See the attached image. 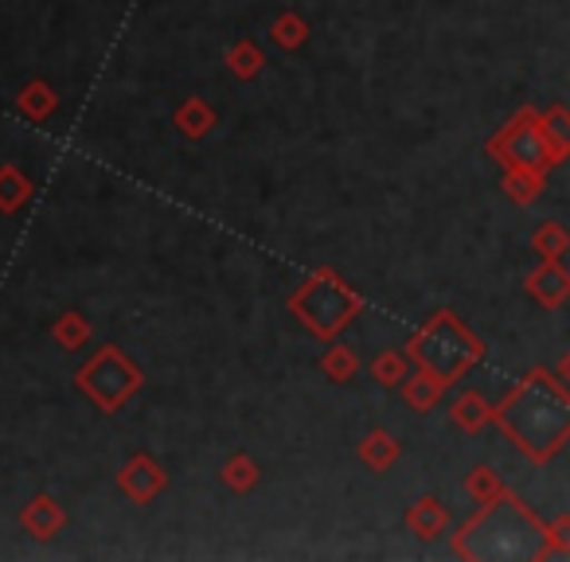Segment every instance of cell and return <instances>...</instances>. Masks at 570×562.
I'll return each instance as SVG.
<instances>
[{
    "mask_svg": "<svg viewBox=\"0 0 570 562\" xmlns=\"http://www.w3.org/2000/svg\"><path fill=\"white\" fill-rule=\"evenodd\" d=\"M492 422L535 465H547L570 442V387L551 367H531L497 406Z\"/></svg>",
    "mask_w": 570,
    "mask_h": 562,
    "instance_id": "cell-1",
    "label": "cell"
},
{
    "mask_svg": "<svg viewBox=\"0 0 570 562\" xmlns=\"http://www.w3.org/2000/svg\"><path fill=\"white\" fill-rule=\"evenodd\" d=\"M269 40H274L277 48H285V51H297L305 40H309V20H305L297 9L277 12V20L269 24Z\"/></svg>",
    "mask_w": 570,
    "mask_h": 562,
    "instance_id": "cell-21",
    "label": "cell"
},
{
    "mask_svg": "<svg viewBox=\"0 0 570 562\" xmlns=\"http://www.w3.org/2000/svg\"><path fill=\"white\" fill-rule=\"evenodd\" d=\"M484 152H489L500 168H543V172L559 168V160H554V152H551V141H547V134H543V110H535V106H520V110L489 137Z\"/></svg>",
    "mask_w": 570,
    "mask_h": 562,
    "instance_id": "cell-6",
    "label": "cell"
},
{
    "mask_svg": "<svg viewBox=\"0 0 570 562\" xmlns=\"http://www.w3.org/2000/svg\"><path fill=\"white\" fill-rule=\"evenodd\" d=\"M90 336H95V325H90V317H82L79 309H67L63 317H59L56 325H51V341H56L63 352L87 348Z\"/></svg>",
    "mask_w": 570,
    "mask_h": 562,
    "instance_id": "cell-17",
    "label": "cell"
},
{
    "mask_svg": "<svg viewBox=\"0 0 570 562\" xmlns=\"http://www.w3.org/2000/svg\"><path fill=\"white\" fill-rule=\"evenodd\" d=\"M450 422L465 434H481L484 426L492 422V403L481 395V391H461L450 406Z\"/></svg>",
    "mask_w": 570,
    "mask_h": 562,
    "instance_id": "cell-14",
    "label": "cell"
},
{
    "mask_svg": "<svg viewBox=\"0 0 570 562\" xmlns=\"http://www.w3.org/2000/svg\"><path fill=\"white\" fill-rule=\"evenodd\" d=\"M141 383H145L141 367H137L118 344L98 348L95 356L75 372V387H79L102 414L121 411V406L141 391Z\"/></svg>",
    "mask_w": 570,
    "mask_h": 562,
    "instance_id": "cell-5",
    "label": "cell"
},
{
    "mask_svg": "<svg viewBox=\"0 0 570 562\" xmlns=\"http://www.w3.org/2000/svg\"><path fill=\"white\" fill-rule=\"evenodd\" d=\"M215 110H212V102L207 98H199V95H191V98H184L180 106H176V114H173V126L180 129L188 141H204L207 134L215 129Z\"/></svg>",
    "mask_w": 570,
    "mask_h": 562,
    "instance_id": "cell-11",
    "label": "cell"
},
{
    "mask_svg": "<svg viewBox=\"0 0 570 562\" xmlns=\"http://www.w3.org/2000/svg\"><path fill=\"white\" fill-rule=\"evenodd\" d=\"M364 305H367L364 294H356V289L328 266L313 269L302 286L289 294V313L325 344H333L336 336L364 313Z\"/></svg>",
    "mask_w": 570,
    "mask_h": 562,
    "instance_id": "cell-4",
    "label": "cell"
},
{
    "mask_svg": "<svg viewBox=\"0 0 570 562\" xmlns=\"http://www.w3.org/2000/svg\"><path fill=\"white\" fill-rule=\"evenodd\" d=\"M118 489L129 504H153V500L168 489V473L157 457H149V453H134V457L121 465Z\"/></svg>",
    "mask_w": 570,
    "mask_h": 562,
    "instance_id": "cell-7",
    "label": "cell"
},
{
    "mask_svg": "<svg viewBox=\"0 0 570 562\" xmlns=\"http://www.w3.org/2000/svg\"><path fill=\"white\" fill-rule=\"evenodd\" d=\"M547 554H570V512H559L547 520Z\"/></svg>",
    "mask_w": 570,
    "mask_h": 562,
    "instance_id": "cell-27",
    "label": "cell"
},
{
    "mask_svg": "<svg viewBox=\"0 0 570 562\" xmlns=\"http://www.w3.org/2000/svg\"><path fill=\"white\" fill-rule=\"evenodd\" d=\"M223 63H227V71L235 75L238 82H250L262 75V67H266V56H262V48L254 40H238L227 48V56H223Z\"/></svg>",
    "mask_w": 570,
    "mask_h": 562,
    "instance_id": "cell-18",
    "label": "cell"
},
{
    "mask_svg": "<svg viewBox=\"0 0 570 562\" xmlns=\"http://www.w3.org/2000/svg\"><path fill=\"white\" fill-rule=\"evenodd\" d=\"M356 457L364 461L372 473H387V469L403 457V445H399V437L391 434V430H372V434H364V442L356 445Z\"/></svg>",
    "mask_w": 570,
    "mask_h": 562,
    "instance_id": "cell-12",
    "label": "cell"
},
{
    "mask_svg": "<svg viewBox=\"0 0 570 562\" xmlns=\"http://www.w3.org/2000/svg\"><path fill=\"white\" fill-rule=\"evenodd\" d=\"M411 375V356L399 348H387L372 359V379L380 387H403V379Z\"/></svg>",
    "mask_w": 570,
    "mask_h": 562,
    "instance_id": "cell-23",
    "label": "cell"
},
{
    "mask_svg": "<svg viewBox=\"0 0 570 562\" xmlns=\"http://www.w3.org/2000/svg\"><path fill=\"white\" fill-rule=\"evenodd\" d=\"M32 199V180L20 172V165H0V215H17Z\"/></svg>",
    "mask_w": 570,
    "mask_h": 562,
    "instance_id": "cell-16",
    "label": "cell"
},
{
    "mask_svg": "<svg viewBox=\"0 0 570 562\" xmlns=\"http://www.w3.org/2000/svg\"><path fill=\"white\" fill-rule=\"evenodd\" d=\"M465 492L473 504H489V500H497L504 492V481H500V473L492 465H476L465 473Z\"/></svg>",
    "mask_w": 570,
    "mask_h": 562,
    "instance_id": "cell-26",
    "label": "cell"
},
{
    "mask_svg": "<svg viewBox=\"0 0 570 562\" xmlns=\"http://www.w3.org/2000/svg\"><path fill=\"white\" fill-rule=\"evenodd\" d=\"M445 383L438 379V375H430V372H411L403 379V403L411 406V411H419V414H426V411H434L438 403H442V395H445Z\"/></svg>",
    "mask_w": 570,
    "mask_h": 562,
    "instance_id": "cell-15",
    "label": "cell"
},
{
    "mask_svg": "<svg viewBox=\"0 0 570 562\" xmlns=\"http://www.w3.org/2000/svg\"><path fill=\"white\" fill-rule=\"evenodd\" d=\"M543 134L547 141H551V152L559 165H567L570 160V106L554 102L543 110Z\"/></svg>",
    "mask_w": 570,
    "mask_h": 562,
    "instance_id": "cell-20",
    "label": "cell"
},
{
    "mask_svg": "<svg viewBox=\"0 0 570 562\" xmlns=\"http://www.w3.org/2000/svg\"><path fill=\"white\" fill-rule=\"evenodd\" d=\"M321 372L328 375L333 383H348V379H356V372H360V356H356V348H348V344H333V348L321 356Z\"/></svg>",
    "mask_w": 570,
    "mask_h": 562,
    "instance_id": "cell-25",
    "label": "cell"
},
{
    "mask_svg": "<svg viewBox=\"0 0 570 562\" xmlns=\"http://www.w3.org/2000/svg\"><path fill=\"white\" fill-rule=\"evenodd\" d=\"M523 289L543 309H559L570 302V269L562 266V258H539V266L523 277Z\"/></svg>",
    "mask_w": 570,
    "mask_h": 562,
    "instance_id": "cell-8",
    "label": "cell"
},
{
    "mask_svg": "<svg viewBox=\"0 0 570 562\" xmlns=\"http://www.w3.org/2000/svg\"><path fill=\"white\" fill-rule=\"evenodd\" d=\"M554 372H559V379H562V383H567V387H570V352H567V356L559 359V367H554Z\"/></svg>",
    "mask_w": 570,
    "mask_h": 562,
    "instance_id": "cell-28",
    "label": "cell"
},
{
    "mask_svg": "<svg viewBox=\"0 0 570 562\" xmlns=\"http://www.w3.org/2000/svg\"><path fill=\"white\" fill-rule=\"evenodd\" d=\"M17 106H20V114H24L28 121H48L51 114H56V106H59V95L43 79H32L17 95Z\"/></svg>",
    "mask_w": 570,
    "mask_h": 562,
    "instance_id": "cell-19",
    "label": "cell"
},
{
    "mask_svg": "<svg viewBox=\"0 0 570 562\" xmlns=\"http://www.w3.org/2000/svg\"><path fill=\"white\" fill-rule=\"evenodd\" d=\"M450 546L458 559H469V562L551 559V554H547V523L508 489L500 492L497 500L476 507V515L461 523L458 535L450 539Z\"/></svg>",
    "mask_w": 570,
    "mask_h": 562,
    "instance_id": "cell-2",
    "label": "cell"
},
{
    "mask_svg": "<svg viewBox=\"0 0 570 562\" xmlns=\"http://www.w3.org/2000/svg\"><path fill=\"white\" fill-rule=\"evenodd\" d=\"M20 528H24L32 539H40V543H48V539H56L59 531L67 528V512L59 507L56 496L40 492V496L28 500V507L20 512Z\"/></svg>",
    "mask_w": 570,
    "mask_h": 562,
    "instance_id": "cell-9",
    "label": "cell"
},
{
    "mask_svg": "<svg viewBox=\"0 0 570 562\" xmlns=\"http://www.w3.org/2000/svg\"><path fill=\"white\" fill-rule=\"evenodd\" d=\"M531 250H535L539 258H562V254L570 250V230L562 227L559 219L539 223L535 235H531Z\"/></svg>",
    "mask_w": 570,
    "mask_h": 562,
    "instance_id": "cell-24",
    "label": "cell"
},
{
    "mask_svg": "<svg viewBox=\"0 0 570 562\" xmlns=\"http://www.w3.org/2000/svg\"><path fill=\"white\" fill-rule=\"evenodd\" d=\"M219 476H223V484H227L230 492H238V496H246V492L258 484V461L250 457V453H235V457H227L223 461V469H219Z\"/></svg>",
    "mask_w": 570,
    "mask_h": 562,
    "instance_id": "cell-22",
    "label": "cell"
},
{
    "mask_svg": "<svg viewBox=\"0 0 570 562\" xmlns=\"http://www.w3.org/2000/svg\"><path fill=\"white\" fill-rule=\"evenodd\" d=\"M500 191H504L515 207H531L547 191V172L543 168H504Z\"/></svg>",
    "mask_w": 570,
    "mask_h": 562,
    "instance_id": "cell-13",
    "label": "cell"
},
{
    "mask_svg": "<svg viewBox=\"0 0 570 562\" xmlns=\"http://www.w3.org/2000/svg\"><path fill=\"white\" fill-rule=\"evenodd\" d=\"M406 528L411 535H419L422 543H434L450 531V507L438 496H419L411 507H406Z\"/></svg>",
    "mask_w": 570,
    "mask_h": 562,
    "instance_id": "cell-10",
    "label": "cell"
},
{
    "mask_svg": "<svg viewBox=\"0 0 570 562\" xmlns=\"http://www.w3.org/2000/svg\"><path fill=\"white\" fill-rule=\"evenodd\" d=\"M406 356H411L414 367L438 375L445 387H453L469 367H476L484 359V341L476 333H469L453 309H438L434 317L406 341Z\"/></svg>",
    "mask_w": 570,
    "mask_h": 562,
    "instance_id": "cell-3",
    "label": "cell"
}]
</instances>
